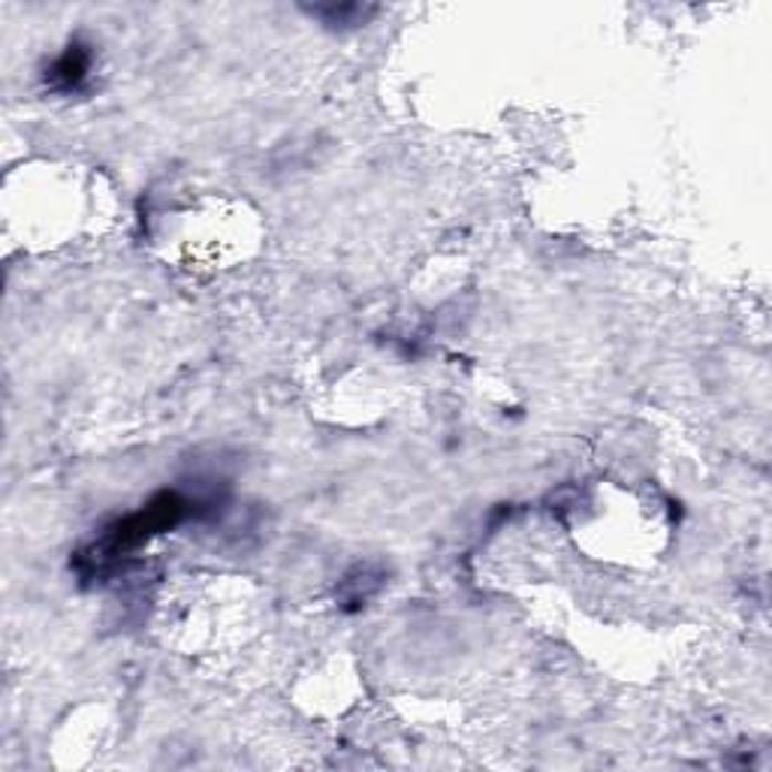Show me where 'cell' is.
<instances>
[{
	"label": "cell",
	"mask_w": 772,
	"mask_h": 772,
	"mask_svg": "<svg viewBox=\"0 0 772 772\" xmlns=\"http://www.w3.org/2000/svg\"><path fill=\"white\" fill-rule=\"evenodd\" d=\"M91 73V52L88 45L73 43L64 55L58 58L52 70L45 73V82L55 91H79L85 85Z\"/></svg>",
	"instance_id": "obj_1"
}]
</instances>
